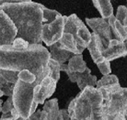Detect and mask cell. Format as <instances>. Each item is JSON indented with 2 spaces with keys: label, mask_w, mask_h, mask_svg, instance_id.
Listing matches in <instances>:
<instances>
[{
  "label": "cell",
  "mask_w": 127,
  "mask_h": 120,
  "mask_svg": "<svg viewBox=\"0 0 127 120\" xmlns=\"http://www.w3.org/2000/svg\"><path fill=\"white\" fill-rule=\"evenodd\" d=\"M115 39L120 41H127V27H124L112 14L107 18Z\"/></svg>",
  "instance_id": "cell-19"
},
{
  "label": "cell",
  "mask_w": 127,
  "mask_h": 120,
  "mask_svg": "<svg viewBox=\"0 0 127 120\" xmlns=\"http://www.w3.org/2000/svg\"><path fill=\"white\" fill-rule=\"evenodd\" d=\"M42 110H36L28 120H70L67 110L58 108L57 98H53L44 102Z\"/></svg>",
  "instance_id": "cell-8"
},
{
  "label": "cell",
  "mask_w": 127,
  "mask_h": 120,
  "mask_svg": "<svg viewBox=\"0 0 127 120\" xmlns=\"http://www.w3.org/2000/svg\"><path fill=\"white\" fill-rule=\"evenodd\" d=\"M91 71L87 67L86 69L82 72H66L68 75L69 79L71 82L77 83L79 89L82 91L87 86H96L97 77L91 74Z\"/></svg>",
  "instance_id": "cell-14"
},
{
  "label": "cell",
  "mask_w": 127,
  "mask_h": 120,
  "mask_svg": "<svg viewBox=\"0 0 127 120\" xmlns=\"http://www.w3.org/2000/svg\"><path fill=\"white\" fill-rule=\"evenodd\" d=\"M86 63L82 54H74L68 60L67 64H61V71L64 72H82L86 69Z\"/></svg>",
  "instance_id": "cell-16"
},
{
  "label": "cell",
  "mask_w": 127,
  "mask_h": 120,
  "mask_svg": "<svg viewBox=\"0 0 127 120\" xmlns=\"http://www.w3.org/2000/svg\"><path fill=\"white\" fill-rule=\"evenodd\" d=\"M1 112L2 114H6L8 112H11L12 115L13 120H20V115L16 111L13 106V103L12 101V97L8 96L7 100L2 104L1 106Z\"/></svg>",
  "instance_id": "cell-23"
},
{
  "label": "cell",
  "mask_w": 127,
  "mask_h": 120,
  "mask_svg": "<svg viewBox=\"0 0 127 120\" xmlns=\"http://www.w3.org/2000/svg\"><path fill=\"white\" fill-rule=\"evenodd\" d=\"M37 84L36 81L30 84L18 79L15 84L11 97L20 120H28L37 110L38 104L33 100V88Z\"/></svg>",
  "instance_id": "cell-5"
},
{
  "label": "cell",
  "mask_w": 127,
  "mask_h": 120,
  "mask_svg": "<svg viewBox=\"0 0 127 120\" xmlns=\"http://www.w3.org/2000/svg\"><path fill=\"white\" fill-rule=\"evenodd\" d=\"M3 104V100L1 99H0V112H1V106Z\"/></svg>",
  "instance_id": "cell-27"
},
{
  "label": "cell",
  "mask_w": 127,
  "mask_h": 120,
  "mask_svg": "<svg viewBox=\"0 0 127 120\" xmlns=\"http://www.w3.org/2000/svg\"><path fill=\"white\" fill-rule=\"evenodd\" d=\"M49 50L42 44H31L16 37L12 44L0 46V68L21 72L29 71L39 83L49 75Z\"/></svg>",
  "instance_id": "cell-1"
},
{
  "label": "cell",
  "mask_w": 127,
  "mask_h": 120,
  "mask_svg": "<svg viewBox=\"0 0 127 120\" xmlns=\"http://www.w3.org/2000/svg\"><path fill=\"white\" fill-rule=\"evenodd\" d=\"M119 85L120 84L118 77L115 75H111L110 73L108 75H103L101 79L97 81L95 87L100 93H102L109 91Z\"/></svg>",
  "instance_id": "cell-20"
},
{
  "label": "cell",
  "mask_w": 127,
  "mask_h": 120,
  "mask_svg": "<svg viewBox=\"0 0 127 120\" xmlns=\"http://www.w3.org/2000/svg\"><path fill=\"white\" fill-rule=\"evenodd\" d=\"M58 42L61 48L74 54H82L84 51L78 46L73 35L70 32H63L61 38Z\"/></svg>",
  "instance_id": "cell-18"
},
{
  "label": "cell",
  "mask_w": 127,
  "mask_h": 120,
  "mask_svg": "<svg viewBox=\"0 0 127 120\" xmlns=\"http://www.w3.org/2000/svg\"><path fill=\"white\" fill-rule=\"evenodd\" d=\"M49 47L50 51V58L56 60L60 64L67 62L69 59L74 55V54L69 51H67L61 48L59 45L58 42H56L52 45L49 46Z\"/></svg>",
  "instance_id": "cell-17"
},
{
  "label": "cell",
  "mask_w": 127,
  "mask_h": 120,
  "mask_svg": "<svg viewBox=\"0 0 127 120\" xmlns=\"http://www.w3.org/2000/svg\"><path fill=\"white\" fill-rule=\"evenodd\" d=\"M102 54L108 61H112L127 56V41H120L117 39H111L106 48H103Z\"/></svg>",
  "instance_id": "cell-12"
},
{
  "label": "cell",
  "mask_w": 127,
  "mask_h": 120,
  "mask_svg": "<svg viewBox=\"0 0 127 120\" xmlns=\"http://www.w3.org/2000/svg\"><path fill=\"white\" fill-rule=\"evenodd\" d=\"M30 0H0V4L2 3H16V2H23Z\"/></svg>",
  "instance_id": "cell-26"
},
{
  "label": "cell",
  "mask_w": 127,
  "mask_h": 120,
  "mask_svg": "<svg viewBox=\"0 0 127 120\" xmlns=\"http://www.w3.org/2000/svg\"><path fill=\"white\" fill-rule=\"evenodd\" d=\"M101 94V120H127V87L119 85Z\"/></svg>",
  "instance_id": "cell-4"
},
{
  "label": "cell",
  "mask_w": 127,
  "mask_h": 120,
  "mask_svg": "<svg viewBox=\"0 0 127 120\" xmlns=\"http://www.w3.org/2000/svg\"><path fill=\"white\" fill-rule=\"evenodd\" d=\"M97 66L98 67L99 70L101 72L102 75H108L110 74L112 70H111L110 61L108 60H105L104 62H101L100 64H98Z\"/></svg>",
  "instance_id": "cell-25"
},
{
  "label": "cell",
  "mask_w": 127,
  "mask_h": 120,
  "mask_svg": "<svg viewBox=\"0 0 127 120\" xmlns=\"http://www.w3.org/2000/svg\"><path fill=\"white\" fill-rule=\"evenodd\" d=\"M57 82L50 77L49 75L45 76L41 82L33 88V100L38 105L44 104L46 99L53 95L56 89Z\"/></svg>",
  "instance_id": "cell-10"
},
{
  "label": "cell",
  "mask_w": 127,
  "mask_h": 120,
  "mask_svg": "<svg viewBox=\"0 0 127 120\" xmlns=\"http://www.w3.org/2000/svg\"><path fill=\"white\" fill-rule=\"evenodd\" d=\"M48 66L49 67V76L58 82L61 77V64L56 60L49 58L48 61Z\"/></svg>",
  "instance_id": "cell-22"
},
{
  "label": "cell",
  "mask_w": 127,
  "mask_h": 120,
  "mask_svg": "<svg viewBox=\"0 0 127 120\" xmlns=\"http://www.w3.org/2000/svg\"><path fill=\"white\" fill-rule=\"evenodd\" d=\"M63 32L72 34L78 46L84 51L91 41V33L83 21L74 13L67 16Z\"/></svg>",
  "instance_id": "cell-6"
},
{
  "label": "cell",
  "mask_w": 127,
  "mask_h": 120,
  "mask_svg": "<svg viewBox=\"0 0 127 120\" xmlns=\"http://www.w3.org/2000/svg\"><path fill=\"white\" fill-rule=\"evenodd\" d=\"M92 2L102 18H108L113 14L114 10L111 0H92Z\"/></svg>",
  "instance_id": "cell-21"
},
{
  "label": "cell",
  "mask_w": 127,
  "mask_h": 120,
  "mask_svg": "<svg viewBox=\"0 0 127 120\" xmlns=\"http://www.w3.org/2000/svg\"><path fill=\"white\" fill-rule=\"evenodd\" d=\"M86 23L89 27L93 30L96 35H98L105 48L107 47L111 39H115L111 30L110 25L107 18H86Z\"/></svg>",
  "instance_id": "cell-9"
},
{
  "label": "cell",
  "mask_w": 127,
  "mask_h": 120,
  "mask_svg": "<svg viewBox=\"0 0 127 120\" xmlns=\"http://www.w3.org/2000/svg\"><path fill=\"white\" fill-rule=\"evenodd\" d=\"M66 18V16H62L60 13L53 21L42 23L41 39L47 46L56 43L61 38Z\"/></svg>",
  "instance_id": "cell-7"
},
{
  "label": "cell",
  "mask_w": 127,
  "mask_h": 120,
  "mask_svg": "<svg viewBox=\"0 0 127 120\" xmlns=\"http://www.w3.org/2000/svg\"><path fill=\"white\" fill-rule=\"evenodd\" d=\"M18 72L0 68V98L11 96L15 84L18 79Z\"/></svg>",
  "instance_id": "cell-13"
},
{
  "label": "cell",
  "mask_w": 127,
  "mask_h": 120,
  "mask_svg": "<svg viewBox=\"0 0 127 120\" xmlns=\"http://www.w3.org/2000/svg\"><path fill=\"white\" fill-rule=\"evenodd\" d=\"M44 5L32 0L16 3H2L0 8L10 17L17 28L16 37L31 44H41V26Z\"/></svg>",
  "instance_id": "cell-2"
},
{
  "label": "cell",
  "mask_w": 127,
  "mask_h": 120,
  "mask_svg": "<svg viewBox=\"0 0 127 120\" xmlns=\"http://www.w3.org/2000/svg\"><path fill=\"white\" fill-rule=\"evenodd\" d=\"M115 18L124 27H127V6L124 5L119 6Z\"/></svg>",
  "instance_id": "cell-24"
},
{
  "label": "cell",
  "mask_w": 127,
  "mask_h": 120,
  "mask_svg": "<svg viewBox=\"0 0 127 120\" xmlns=\"http://www.w3.org/2000/svg\"><path fill=\"white\" fill-rule=\"evenodd\" d=\"M17 36V28L10 17L0 8V46L12 44Z\"/></svg>",
  "instance_id": "cell-11"
},
{
  "label": "cell",
  "mask_w": 127,
  "mask_h": 120,
  "mask_svg": "<svg viewBox=\"0 0 127 120\" xmlns=\"http://www.w3.org/2000/svg\"><path fill=\"white\" fill-rule=\"evenodd\" d=\"M103 102L101 93L94 86H87L69 104L67 112L72 120H101Z\"/></svg>",
  "instance_id": "cell-3"
},
{
  "label": "cell",
  "mask_w": 127,
  "mask_h": 120,
  "mask_svg": "<svg viewBox=\"0 0 127 120\" xmlns=\"http://www.w3.org/2000/svg\"><path fill=\"white\" fill-rule=\"evenodd\" d=\"M103 48H104V46L102 44L100 39L94 32H92L91 41L89 43L86 49H88L91 58L96 65L106 60L102 54Z\"/></svg>",
  "instance_id": "cell-15"
},
{
  "label": "cell",
  "mask_w": 127,
  "mask_h": 120,
  "mask_svg": "<svg viewBox=\"0 0 127 120\" xmlns=\"http://www.w3.org/2000/svg\"></svg>",
  "instance_id": "cell-28"
}]
</instances>
